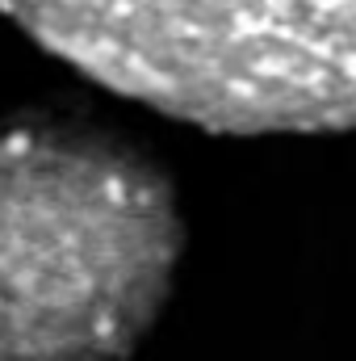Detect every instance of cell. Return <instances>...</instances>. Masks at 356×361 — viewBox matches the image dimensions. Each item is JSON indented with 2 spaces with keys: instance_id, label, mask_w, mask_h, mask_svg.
Returning <instances> with one entry per match:
<instances>
[{
  "instance_id": "cell-1",
  "label": "cell",
  "mask_w": 356,
  "mask_h": 361,
  "mask_svg": "<svg viewBox=\"0 0 356 361\" xmlns=\"http://www.w3.org/2000/svg\"><path fill=\"white\" fill-rule=\"evenodd\" d=\"M180 257L177 193L117 130L0 118V361H122Z\"/></svg>"
},
{
  "instance_id": "cell-2",
  "label": "cell",
  "mask_w": 356,
  "mask_h": 361,
  "mask_svg": "<svg viewBox=\"0 0 356 361\" xmlns=\"http://www.w3.org/2000/svg\"><path fill=\"white\" fill-rule=\"evenodd\" d=\"M46 51L197 126H356V0H0Z\"/></svg>"
}]
</instances>
